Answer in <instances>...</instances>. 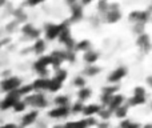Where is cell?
<instances>
[{"label": "cell", "instance_id": "6da1fadb", "mask_svg": "<svg viewBox=\"0 0 152 128\" xmlns=\"http://www.w3.org/2000/svg\"><path fill=\"white\" fill-rule=\"evenodd\" d=\"M21 86V81L19 78H8L1 83V89L5 92H13L18 91Z\"/></svg>", "mask_w": 152, "mask_h": 128}, {"label": "cell", "instance_id": "7a4b0ae2", "mask_svg": "<svg viewBox=\"0 0 152 128\" xmlns=\"http://www.w3.org/2000/svg\"><path fill=\"white\" fill-rule=\"evenodd\" d=\"M19 97H20V95L18 94V91L10 92V95L0 103V108H1V110H8V108H11V107H15V104L19 102Z\"/></svg>", "mask_w": 152, "mask_h": 128}, {"label": "cell", "instance_id": "3957f363", "mask_svg": "<svg viewBox=\"0 0 152 128\" xmlns=\"http://www.w3.org/2000/svg\"><path fill=\"white\" fill-rule=\"evenodd\" d=\"M64 27H68V24H67V23H63V24H50V26H47V28H45V36H47L48 39H55V37L59 36L60 31L64 28Z\"/></svg>", "mask_w": 152, "mask_h": 128}, {"label": "cell", "instance_id": "277c9868", "mask_svg": "<svg viewBox=\"0 0 152 128\" xmlns=\"http://www.w3.org/2000/svg\"><path fill=\"white\" fill-rule=\"evenodd\" d=\"M27 103L35 105V107H45V105H47V100H45V97L40 94L35 95V96H29L28 99H27Z\"/></svg>", "mask_w": 152, "mask_h": 128}, {"label": "cell", "instance_id": "5b68a950", "mask_svg": "<svg viewBox=\"0 0 152 128\" xmlns=\"http://www.w3.org/2000/svg\"><path fill=\"white\" fill-rule=\"evenodd\" d=\"M126 75H127V69H126V68H124V67H119L118 69H115L110 76H108V81H111V83H116V81L121 80V79H123Z\"/></svg>", "mask_w": 152, "mask_h": 128}, {"label": "cell", "instance_id": "8992f818", "mask_svg": "<svg viewBox=\"0 0 152 128\" xmlns=\"http://www.w3.org/2000/svg\"><path fill=\"white\" fill-rule=\"evenodd\" d=\"M124 102V97H123V95H112V97H111V100H110V103H108V110H116L118 107H120L121 105V103Z\"/></svg>", "mask_w": 152, "mask_h": 128}, {"label": "cell", "instance_id": "52a82bcc", "mask_svg": "<svg viewBox=\"0 0 152 128\" xmlns=\"http://www.w3.org/2000/svg\"><path fill=\"white\" fill-rule=\"evenodd\" d=\"M68 112H69L68 105H66V107H56L50 112V116L51 118H63V116L68 115Z\"/></svg>", "mask_w": 152, "mask_h": 128}, {"label": "cell", "instance_id": "ba28073f", "mask_svg": "<svg viewBox=\"0 0 152 128\" xmlns=\"http://www.w3.org/2000/svg\"><path fill=\"white\" fill-rule=\"evenodd\" d=\"M121 18V13L119 10H108L107 11V20L110 23H116Z\"/></svg>", "mask_w": 152, "mask_h": 128}, {"label": "cell", "instance_id": "9c48e42d", "mask_svg": "<svg viewBox=\"0 0 152 128\" xmlns=\"http://www.w3.org/2000/svg\"><path fill=\"white\" fill-rule=\"evenodd\" d=\"M48 84H50V80L48 79H37L34 84H32V89H48Z\"/></svg>", "mask_w": 152, "mask_h": 128}, {"label": "cell", "instance_id": "30bf717a", "mask_svg": "<svg viewBox=\"0 0 152 128\" xmlns=\"http://www.w3.org/2000/svg\"><path fill=\"white\" fill-rule=\"evenodd\" d=\"M137 44H139V47H142V50L145 51L150 50V37H148V35L145 34L140 35L139 39H137Z\"/></svg>", "mask_w": 152, "mask_h": 128}, {"label": "cell", "instance_id": "8fae6325", "mask_svg": "<svg viewBox=\"0 0 152 128\" xmlns=\"http://www.w3.org/2000/svg\"><path fill=\"white\" fill-rule=\"evenodd\" d=\"M100 110H102V108H100L99 105L91 104V105H87V107H84L81 112H83L84 115H87V116H92V115H95V113H99Z\"/></svg>", "mask_w": 152, "mask_h": 128}, {"label": "cell", "instance_id": "7c38bea8", "mask_svg": "<svg viewBox=\"0 0 152 128\" xmlns=\"http://www.w3.org/2000/svg\"><path fill=\"white\" fill-rule=\"evenodd\" d=\"M97 59H99V53L95 52V51H87V52L84 53V60L88 61L91 65L94 64Z\"/></svg>", "mask_w": 152, "mask_h": 128}, {"label": "cell", "instance_id": "4fadbf2b", "mask_svg": "<svg viewBox=\"0 0 152 128\" xmlns=\"http://www.w3.org/2000/svg\"><path fill=\"white\" fill-rule=\"evenodd\" d=\"M81 16H83V11H81V7H80L79 4H75L74 8H72V18H71V20H72V21L80 20Z\"/></svg>", "mask_w": 152, "mask_h": 128}, {"label": "cell", "instance_id": "5bb4252c", "mask_svg": "<svg viewBox=\"0 0 152 128\" xmlns=\"http://www.w3.org/2000/svg\"><path fill=\"white\" fill-rule=\"evenodd\" d=\"M59 39H60V42L61 43H67L68 40H71L72 37H71V34H69V29H68V27H64L63 29L60 31V34H59Z\"/></svg>", "mask_w": 152, "mask_h": 128}, {"label": "cell", "instance_id": "9a60e30c", "mask_svg": "<svg viewBox=\"0 0 152 128\" xmlns=\"http://www.w3.org/2000/svg\"><path fill=\"white\" fill-rule=\"evenodd\" d=\"M36 116H37L36 111H32V112H29L28 115H26L23 118V126H29V124H32L35 120H36Z\"/></svg>", "mask_w": 152, "mask_h": 128}, {"label": "cell", "instance_id": "2e32d148", "mask_svg": "<svg viewBox=\"0 0 152 128\" xmlns=\"http://www.w3.org/2000/svg\"><path fill=\"white\" fill-rule=\"evenodd\" d=\"M89 96H91V89L87 88V87L80 88V91H79V99L80 100H87Z\"/></svg>", "mask_w": 152, "mask_h": 128}, {"label": "cell", "instance_id": "e0dca14e", "mask_svg": "<svg viewBox=\"0 0 152 128\" xmlns=\"http://www.w3.org/2000/svg\"><path fill=\"white\" fill-rule=\"evenodd\" d=\"M34 50H35V52L36 53H43L44 52V50H45V43L43 42V40H37V42L35 43V45H34Z\"/></svg>", "mask_w": 152, "mask_h": 128}, {"label": "cell", "instance_id": "ac0fdd59", "mask_svg": "<svg viewBox=\"0 0 152 128\" xmlns=\"http://www.w3.org/2000/svg\"><path fill=\"white\" fill-rule=\"evenodd\" d=\"M89 42H87V40H83V42H80V43H77V44H75V50H77V51H88L89 50Z\"/></svg>", "mask_w": 152, "mask_h": 128}, {"label": "cell", "instance_id": "d6986e66", "mask_svg": "<svg viewBox=\"0 0 152 128\" xmlns=\"http://www.w3.org/2000/svg\"><path fill=\"white\" fill-rule=\"evenodd\" d=\"M60 86H61V83H59L58 80H50V84H48V91H51V92H56L58 89H60Z\"/></svg>", "mask_w": 152, "mask_h": 128}, {"label": "cell", "instance_id": "ffe728a7", "mask_svg": "<svg viewBox=\"0 0 152 128\" xmlns=\"http://www.w3.org/2000/svg\"><path fill=\"white\" fill-rule=\"evenodd\" d=\"M55 103L58 107H66V105H68V97L67 96H59L55 99Z\"/></svg>", "mask_w": 152, "mask_h": 128}, {"label": "cell", "instance_id": "44dd1931", "mask_svg": "<svg viewBox=\"0 0 152 128\" xmlns=\"http://www.w3.org/2000/svg\"><path fill=\"white\" fill-rule=\"evenodd\" d=\"M144 103H145V97H142V96H134L129 100L131 105H139V104H144Z\"/></svg>", "mask_w": 152, "mask_h": 128}, {"label": "cell", "instance_id": "7402d4cb", "mask_svg": "<svg viewBox=\"0 0 152 128\" xmlns=\"http://www.w3.org/2000/svg\"><path fill=\"white\" fill-rule=\"evenodd\" d=\"M127 107H124V105H120V107H118L115 110V113H116V116L118 118H126V115H127Z\"/></svg>", "mask_w": 152, "mask_h": 128}, {"label": "cell", "instance_id": "603a6c76", "mask_svg": "<svg viewBox=\"0 0 152 128\" xmlns=\"http://www.w3.org/2000/svg\"><path fill=\"white\" fill-rule=\"evenodd\" d=\"M99 72H100V68L99 67H95L94 64L89 65V67L86 69V73H87V75H89V76H95L96 73H99Z\"/></svg>", "mask_w": 152, "mask_h": 128}, {"label": "cell", "instance_id": "cb8c5ba5", "mask_svg": "<svg viewBox=\"0 0 152 128\" xmlns=\"http://www.w3.org/2000/svg\"><path fill=\"white\" fill-rule=\"evenodd\" d=\"M66 79H67V72L66 71H63V69L59 71V72L56 73V76H55V80H58L59 83H63Z\"/></svg>", "mask_w": 152, "mask_h": 128}, {"label": "cell", "instance_id": "d4e9b609", "mask_svg": "<svg viewBox=\"0 0 152 128\" xmlns=\"http://www.w3.org/2000/svg\"><path fill=\"white\" fill-rule=\"evenodd\" d=\"M26 102H18L15 104V107H13V110L16 111V112H21V111L26 110Z\"/></svg>", "mask_w": 152, "mask_h": 128}, {"label": "cell", "instance_id": "484cf974", "mask_svg": "<svg viewBox=\"0 0 152 128\" xmlns=\"http://www.w3.org/2000/svg\"><path fill=\"white\" fill-rule=\"evenodd\" d=\"M134 96H142V97H145V89L143 88L142 86L136 87V88H135V95H134Z\"/></svg>", "mask_w": 152, "mask_h": 128}, {"label": "cell", "instance_id": "4316f807", "mask_svg": "<svg viewBox=\"0 0 152 128\" xmlns=\"http://www.w3.org/2000/svg\"><path fill=\"white\" fill-rule=\"evenodd\" d=\"M99 115H100V118H102V119L107 120V119L111 116V110H100L99 111Z\"/></svg>", "mask_w": 152, "mask_h": 128}, {"label": "cell", "instance_id": "83f0119b", "mask_svg": "<svg viewBox=\"0 0 152 128\" xmlns=\"http://www.w3.org/2000/svg\"><path fill=\"white\" fill-rule=\"evenodd\" d=\"M75 86L79 87V88H84V86H86V81H84V79L81 78V76H79V78L75 79Z\"/></svg>", "mask_w": 152, "mask_h": 128}, {"label": "cell", "instance_id": "f1b7e54d", "mask_svg": "<svg viewBox=\"0 0 152 128\" xmlns=\"http://www.w3.org/2000/svg\"><path fill=\"white\" fill-rule=\"evenodd\" d=\"M111 97H112V95L103 94V96H102V103H103V104H105V105H108V103H110Z\"/></svg>", "mask_w": 152, "mask_h": 128}, {"label": "cell", "instance_id": "f546056e", "mask_svg": "<svg viewBox=\"0 0 152 128\" xmlns=\"http://www.w3.org/2000/svg\"><path fill=\"white\" fill-rule=\"evenodd\" d=\"M97 8H99V11L100 12H107L110 8H108V4L107 3H100L99 5H97Z\"/></svg>", "mask_w": 152, "mask_h": 128}, {"label": "cell", "instance_id": "4dcf8cb0", "mask_svg": "<svg viewBox=\"0 0 152 128\" xmlns=\"http://www.w3.org/2000/svg\"><path fill=\"white\" fill-rule=\"evenodd\" d=\"M83 108H84V105L81 104V103H76V104L74 105V108H72V111H74V112H81Z\"/></svg>", "mask_w": 152, "mask_h": 128}, {"label": "cell", "instance_id": "1f68e13d", "mask_svg": "<svg viewBox=\"0 0 152 128\" xmlns=\"http://www.w3.org/2000/svg\"><path fill=\"white\" fill-rule=\"evenodd\" d=\"M129 123H131V120H124V121H121L120 128H127V127L129 126Z\"/></svg>", "mask_w": 152, "mask_h": 128}, {"label": "cell", "instance_id": "d6a6232c", "mask_svg": "<svg viewBox=\"0 0 152 128\" xmlns=\"http://www.w3.org/2000/svg\"><path fill=\"white\" fill-rule=\"evenodd\" d=\"M97 127H99V128H110V126H108L107 123H102V124H97Z\"/></svg>", "mask_w": 152, "mask_h": 128}, {"label": "cell", "instance_id": "836d02e7", "mask_svg": "<svg viewBox=\"0 0 152 128\" xmlns=\"http://www.w3.org/2000/svg\"><path fill=\"white\" fill-rule=\"evenodd\" d=\"M127 128H139V124H136V123H129V126L127 127Z\"/></svg>", "mask_w": 152, "mask_h": 128}, {"label": "cell", "instance_id": "e575fe53", "mask_svg": "<svg viewBox=\"0 0 152 128\" xmlns=\"http://www.w3.org/2000/svg\"><path fill=\"white\" fill-rule=\"evenodd\" d=\"M144 128H151V126H150V124H147V126H145Z\"/></svg>", "mask_w": 152, "mask_h": 128}, {"label": "cell", "instance_id": "d590c367", "mask_svg": "<svg viewBox=\"0 0 152 128\" xmlns=\"http://www.w3.org/2000/svg\"><path fill=\"white\" fill-rule=\"evenodd\" d=\"M0 128H1V127H0Z\"/></svg>", "mask_w": 152, "mask_h": 128}]
</instances>
